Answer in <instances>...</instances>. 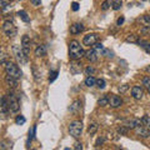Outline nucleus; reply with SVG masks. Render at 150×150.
<instances>
[{"label": "nucleus", "mask_w": 150, "mask_h": 150, "mask_svg": "<svg viewBox=\"0 0 150 150\" xmlns=\"http://www.w3.org/2000/svg\"><path fill=\"white\" fill-rule=\"evenodd\" d=\"M84 55H85V51H84L80 43L76 41V40L70 41V44H69V58L73 59V60H78Z\"/></svg>", "instance_id": "1"}, {"label": "nucleus", "mask_w": 150, "mask_h": 150, "mask_svg": "<svg viewBox=\"0 0 150 150\" xmlns=\"http://www.w3.org/2000/svg\"><path fill=\"white\" fill-rule=\"evenodd\" d=\"M3 67H4V70H5L6 74L11 75V76H14V78H16L18 80H19V79H21L23 73H21L20 68H19L15 63H13V62L9 60V62H6L5 64L3 65Z\"/></svg>", "instance_id": "2"}, {"label": "nucleus", "mask_w": 150, "mask_h": 150, "mask_svg": "<svg viewBox=\"0 0 150 150\" xmlns=\"http://www.w3.org/2000/svg\"><path fill=\"white\" fill-rule=\"evenodd\" d=\"M81 133H83V123H81V121L80 120L71 121L70 125H69V134L71 135L73 138L78 139L81 135Z\"/></svg>", "instance_id": "3"}, {"label": "nucleus", "mask_w": 150, "mask_h": 150, "mask_svg": "<svg viewBox=\"0 0 150 150\" xmlns=\"http://www.w3.org/2000/svg\"><path fill=\"white\" fill-rule=\"evenodd\" d=\"M13 54H14V56H15L18 64H20V65L26 64L28 56L25 55V53H24V50H23L21 46H19V45H13Z\"/></svg>", "instance_id": "4"}, {"label": "nucleus", "mask_w": 150, "mask_h": 150, "mask_svg": "<svg viewBox=\"0 0 150 150\" xmlns=\"http://www.w3.org/2000/svg\"><path fill=\"white\" fill-rule=\"evenodd\" d=\"M3 31L8 38H14L18 34V29L10 20H5L3 23Z\"/></svg>", "instance_id": "5"}, {"label": "nucleus", "mask_w": 150, "mask_h": 150, "mask_svg": "<svg viewBox=\"0 0 150 150\" xmlns=\"http://www.w3.org/2000/svg\"><path fill=\"white\" fill-rule=\"evenodd\" d=\"M8 101H9V108H10L11 112H18L19 109H20V105H19V100L15 96V94L13 91H10L8 94Z\"/></svg>", "instance_id": "6"}, {"label": "nucleus", "mask_w": 150, "mask_h": 150, "mask_svg": "<svg viewBox=\"0 0 150 150\" xmlns=\"http://www.w3.org/2000/svg\"><path fill=\"white\" fill-rule=\"evenodd\" d=\"M96 41H98V35L93 33V34H88V35L84 36L83 44L86 45V46H94L96 44Z\"/></svg>", "instance_id": "7"}, {"label": "nucleus", "mask_w": 150, "mask_h": 150, "mask_svg": "<svg viewBox=\"0 0 150 150\" xmlns=\"http://www.w3.org/2000/svg\"><path fill=\"white\" fill-rule=\"evenodd\" d=\"M30 45H31L30 38L28 35H24L21 38V48H23V50H24V53H25L26 56L29 55V53H30Z\"/></svg>", "instance_id": "8"}, {"label": "nucleus", "mask_w": 150, "mask_h": 150, "mask_svg": "<svg viewBox=\"0 0 150 150\" xmlns=\"http://www.w3.org/2000/svg\"><path fill=\"white\" fill-rule=\"evenodd\" d=\"M0 103H1V115H3V118L5 119L8 111H10V108H9V101H8V96H5V95L1 96V100H0Z\"/></svg>", "instance_id": "9"}, {"label": "nucleus", "mask_w": 150, "mask_h": 150, "mask_svg": "<svg viewBox=\"0 0 150 150\" xmlns=\"http://www.w3.org/2000/svg\"><path fill=\"white\" fill-rule=\"evenodd\" d=\"M143 95H144V91L139 85H135L131 88V96H133L135 100H140L143 98Z\"/></svg>", "instance_id": "10"}, {"label": "nucleus", "mask_w": 150, "mask_h": 150, "mask_svg": "<svg viewBox=\"0 0 150 150\" xmlns=\"http://www.w3.org/2000/svg\"><path fill=\"white\" fill-rule=\"evenodd\" d=\"M83 70V67H81V63H76V60H74V62L70 64V73L76 75L79 74Z\"/></svg>", "instance_id": "11"}, {"label": "nucleus", "mask_w": 150, "mask_h": 150, "mask_svg": "<svg viewBox=\"0 0 150 150\" xmlns=\"http://www.w3.org/2000/svg\"><path fill=\"white\" fill-rule=\"evenodd\" d=\"M84 30V25L81 23H75L70 26V33H71L73 35H76V34H80V33Z\"/></svg>", "instance_id": "12"}, {"label": "nucleus", "mask_w": 150, "mask_h": 150, "mask_svg": "<svg viewBox=\"0 0 150 150\" xmlns=\"http://www.w3.org/2000/svg\"><path fill=\"white\" fill-rule=\"evenodd\" d=\"M126 126H128L129 129H137L138 126H140V125H143V123H142V119H130V120H128L126 121V124H125Z\"/></svg>", "instance_id": "13"}, {"label": "nucleus", "mask_w": 150, "mask_h": 150, "mask_svg": "<svg viewBox=\"0 0 150 150\" xmlns=\"http://www.w3.org/2000/svg\"><path fill=\"white\" fill-rule=\"evenodd\" d=\"M4 80H5V83L8 84L9 86H11V88H16V86H18V79L14 78V76H11V75L6 74L5 78H4Z\"/></svg>", "instance_id": "14"}, {"label": "nucleus", "mask_w": 150, "mask_h": 150, "mask_svg": "<svg viewBox=\"0 0 150 150\" xmlns=\"http://www.w3.org/2000/svg\"><path fill=\"white\" fill-rule=\"evenodd\" d=\"M85 58L89 60L90 63H95L98 60V55H96V50L95 49H91L85 53Z\"/></svg>", "instance_id": "15"}, {"label": "nucleus", "mask_w": 150, "mask_h": 150, "mask_svg": "<svg viewBox=\"0 0 150 150\" xmlns=\"http://www.w3.org/2000/svg\"><path fill=\"white\" fill-rule=\"evenodd\" d=\"M121 104H123V100H121V98L118 96V95H112L110 98V105L112 108H119Z\"/></svg>", "instance_id": "16"}, {"label": "nucleus", "mask_w": 150, "mask_h": 150, "mask_svg": "<svg viewBox=\"0 0 150 150\" xmlns=\"http://www.w3.org/2000/svg\"><path fill=\"white\" fill-rule=\"evenodd\" d=\"M80 109H81V101L79 100V99L75 100V101L73 103V104L70 105V108H69V110L71 111V112H74V114H76V112H78L79 110H80Z\"/></svg>", "instance_id": "17"}, {"label": "nucleus", "mask_w": 150, "mask_h": 150, "mask_svg": "<svg viewBox=\"0 0 150 150\" xmlns=\"http://www.w3.org/2000/svg\"><path fill=\"white\" fill-rule=\"evenodd\" d=\"M137 135H139V137H142V138H149L150 131L148 129L143 128V126H138L137 128Z\"/></svg>", "instance_id": "18"}, {"label": "nucleus", "mask_w": 150, "mask_h": 150, "mask_svg": "<svg viewBox=\"0 0 150 150\" xmlns=\"http://www.w3.org/2000/svg\"><path fill=\"white\" fill-rule=\"evenodd\" d=\"M46 53H48V50H46V46L45 45H39L35 49V55L36 56H45Z\"/></svg>", "instance_id": "19"}, {"label": "nucleus", "mask_w": 150, "mask_h": 150, "mask_svg": "<svg viewBox=\"0 0 150 150\" xmlns=\"http://www.w3.org/2000/svg\"><path fill=\"white\" fill-rule=\"evenodd\" d=\"M85 85L88 88H91L94 85H96V79L93 76V75H89V76L85 79Z\"/></svg>", "instance_id": "20"}, {"label": "nucleus", "mask_w": 150, "mask_h": 150, "mask_svg": "<svg viewBox=\"0 0 150 150\" xmlns=\"http://www.w3.org/2000/svg\"><path fill=\"white\" fill-rule=\"evenodd\" d=\"M35 131H36V126L34 125L33 128L29 130V137H28V140H26V146L29 148L30 146V143H31V140L33 138H34V135H35Z\"/></svg>", "instance_id": "21"}, {"label": "nucleus", "mask_w": 150, "mask_h": 150, "mask_svg": "<svg viewBox=\"0 0 150 150\" xmlns=\"http://www.w3.org/2000/svg\"><path fill=\"white\" fill-rule=\"evenodd\" d=\"M139 40H140L139 36L135 35V34H130L129 36H126V39H125L126 43H133V44H138Z\"/></svg>", "instance_id": "22"}, {"label": "nucleus", "mask_w": 150, "mask_h": 150, "mask_svg": "<svg viewBox=\"0 0 150 150\" xmlns=\"http://www.w3.org/2000/svg\"><path fill=\"white\" fill-rule=\"evenodd\" d=\"M18 15H19V18H20L24 23H29V21H30V18H29V15H28V13H26L25 10L18 11Z\"/></svg>", "instance_id": "23"}, {"label": "nucleus", "mask_w": 150, "mask_h": 150, "mask_svg": "<svg viewBox=\"0 0 150 150\" xmlns=\"http://www.w3.org/2000/svg\"><path fill=\"white\" fill-rule=\"evenodd\" d=\"M98 104H99L100 106H106V105H109V104H110V98L108 96V95L100 98V99L98 100Z\"/></svg>", "instance_id": "24"}, {"label": "nucleus", "mask_w": 150, "mask_h": 150, "mask_svg": "<svg viewBox=\"0 0 150 150\" xmlns=\"http://www.w3.org/2000/svg\"><path fill=\"white\" fill-rule=\"evenodd\" d=\"M142 48L146 51V53L150 54V43H148V41H144V40H139V43H138Z\"/></svg>", "instance_id": "25"}, {"label": "nucleus", "mask_w": 150, "mask_h": 150, "mask_svg": "<svg viewBox=\"0 0 150 150\" xmlns=\"http://www.w3.org/2000/svg\"><path fill=\"white\" fill-rule=\"evenodd\" d=\"M123 5V3H121V0H112L111 1V8L114 9V10H119Z\"/></svg>", "instance_id": "26"}, {"label": "nucleus", "mask_w": 150, "mask_h": 150, "mask_svg": "<svg viewBox=\"0 0 150 150\" xmlns=\"http://www.w3.org/2000/svg\"><path fill=\"white\" fill-rule=\"evenodd\" d=\"M33 73H34V79H35V81H40L41 80V75H40V73L38 71V68L35 67V65H33Z\"/></svg>", "instance_id": "27"}, {"label": "nucleus", "mask_w": 150, "mask_h": 150, "mask_svg": "<svg viewBox=\"0 0 150 150\" xmlns=\"http://www.w3.org/2000/svg\"><path fill=\"white\" fill-rule=\"evenodd\" d=\"M96 130H98V124H96V123H93V124L89 125L88 133L90 134V135H93V134H95V133H96Z\"/></svg>", "instance_id": "28"}, {"label": "nucleus", "mask_w": 150, "mask_h": 150, "mask_svg": "<svg viewBox=\"0 0 150 150\" xmlns=\"http://www.w3.org/2000/svg\"><path fill=\"white\" fill-rule=\"evenodd\" d=\"M96 86L99 89H105L106 81L104 80V79H96Z\"/></svg>", "instance_id": "29"}, {"label": "nucleus", "mask_w": 150, "mask_h": 150, "mask_svg": "<svg viewBox=\"0 0 150 150\" xmlns=\"http://www.w3.org/2000/svg\"><path fill=\"white\" fill-rule=\"evenodd\" d=\"M58 75H59V71L58 70H54V71H50V75H49V81L50 83H53L56 78H58Z\"/></svg>", "instance_id": "30"}, {"label": "nucleus", "mask_w": 150, "mask_h": 150, "mask_svg": "<svg viewBox=\"0 0 150 150\" xmlns=\"http://www.w3.org/2000/svg\"><path fill=\"white\" fill-rule=\"evenodd\" d=\"M0 5H1L3 10H6L10 6V0H0Z\"/></svg>", "instance_id": "31"}, {"label": "nucleus", "mask_w": 150, "mask_h": 150, "mask_svg": "<svg viewBox=\"0 0 150 150\" xmlns=\"http://www.w3.org/2000/svg\"><path fill=\"white\" fill-rule=\"evenodd\" d=\"M103 55L106 56V58H109V59L114 58V53H112L111 50H109V49H104V50H103Z\"/></svg>", "instance_id": "32"}, {"label": "nucleus", "mask_w": 150, "mask_h": 150, "mask_svg": "<svg viewBox=\"0 0 150 150\" xmlns=\"http://www.w3.org/2000/svg\"><path fill=\"white\" fill-rule=\"evenodd\" d=\"M25 121H26V119H25L23 115H18L16 119H15V123H16L18 125H23V124L25 123Z\"/></svg>", "instance_id": "33"}, {"label": "nucleus", "mask_w": 150, "mask_h": 150, "mask_svg": "<svg viewBox=\"0 0 150 150\" xmlns=\"http://www.w3.org/2000/svg\"><path fill=\"white\" fill-rule=\"evenodd\" d=\"M128 130H129V128L128 126H120V128L118 129V134H120V135H126L128 134Z\"/></svg>", "instance_id": "34"}, {"label": "nucleus", "mask_w": 150, "mask_h": 150, "mask_svg": "<svg viewBox=\"0 0 150 150\" xmlns=\"http://www.w3.org/2000/svg\"><path fill=\"white\" fill-rule=\"evenodd\" d=\"M110 6H111V1H109V0H105V1L101 4V9H103V10H108Z\"/></svg>", "instance_id": "35"}, {"label": "nucleus", "mask_w": 150, "mask_h": 150, "mask_svg": "<svg viewBox=\"0 0 150 150\" xmlns=\"http://www.w3.org/2000/svg\"><path fill=\"white\" fill-rule=\"evenodd\" d=\"M142 21L144 23L145 25L150 26V14H149V15H144V16L142 18Z\"/></svg>", "instance_id": "36"}, {"label": "nucleus", "mask_w": 150, "mask_h": 150, "mask_svg": "<svg viewBox=\"0 0 150 150\" xmlns=\"http://www.w3.org/2000/svg\"><path fill=\"white\" fill-rule=\"evenodd\" d=\"M104 142H105V137H99V138L96 139L95 145H96V146H100V145L104 144Z\"/></svg>", "instance_id": "37"}, {"label": "nucleus", "mask_w": 150, "mask_h": 150, "mask_svg": "<svg viewBox=\"0 0 150 150\" xmlns=\"http://www.w3.org/2000/svg\"><path fill=\"white\" fill-rule=\"evenodd\" d=\"M143 85H144L145 88H148V86L150 85V76H145V78L143 79Z\"/></svg>", "instance_id": "38"}, {"label": "nucleus", "mask_w": 150, "mask_h": 150, "mask_svg": "<svg viewBox=\"0 0 150 150\" xmlns=\"http://www.w3.org/2000/svg\"><path fill=\"white\" fill-rule=\"evenodd\" d=\"M85 73H86V75H91V74L95 73V68H93V67H88V68L85 69Z\"/></svg>", "instance_id": "39"}, {"label": "nucleus", "mask_w": 150, "mask_h": 150, "mask_svg": "<svg viewBox=\"0 0 150 150\" xmlns=\"http://www.w3.org/2000/svg\"><path fill=\"white\" fill-rule=\"evenodd\" d=\"M140 33L142 34H150V26H144V28H142V30H140Z\"/></svg>", "instance_id": "40"}, {"label": "nucleus", "mask_w": 150, "mask_h": 150, "mask_svg": "<svg viewBox=\"0 0 150 150\" xmlns=\"http://www.w3.org/2000/svg\"><path fill=\"white\" fill-rule=\"evenodd\" d=\"M142 123H143L144 125H146V126L150 124V120H149V118H148L146 115H145V116H143V118H142Z\"/></svg>", "instance_id": "41"}, {"label": "nucleus", "mask_w": 150, "mask_h": 150, "mask_svg": "<svg viewBox=\"0 0 150 150\" xmlns=\"http://www.w3.org/2000/svg\"><path fill=\"white\" fill-rule=\"evenodd\" d=\"M94 48H95V50H104V46H103V44H100V43H96L95 45H94Z\"/></svg>", "instance_id": "42"}, {"label": "nucleus", "mask_w": 150, "mask_h": 150, "mask_svg": "<svg viewBox=\"0 0 150 150\" xmlns=\"http://www.w3.org/2000/svg\"><path fill=\"white\" fill-rule=\"evenodd\" d=\"M74 149L75 150H81L83 149V144L81 143H75L74 144Z\"/></svg>", "instance_id": "43"}, {"label": "nucleus", "mask_w": 150, "mask_h": 150, "mask_svg": "<svg viewBox=\"0 0 150 150\" xmlns=\"http://www.w3.org/2000/svg\"><path fill=\"white\" fill-rule=\"evenodd\" d=\"M71 9H73L74 11H78V10H79V4L74 1V3L71 4Z\"/></svg>", "instance_id": "44"}, {"label": "nucleus", "mask_w": 150, "mask_h": 150, "mask_svg": "<svg viewBox=\"0 0 150 150\" xmlns=\"http://www.w3.org/2000/svg\"><path fill=\"white\" fill-rule=\"evenodd\" d=\"M31 4L34 6H39L40 4H41V0H31Z\"/></svg>", "instance_id": "45"}, {"label": "nucleus", "mask_w": 150, "mask_h": 150, "mask_svg": "<svg viewBox=\"0 0 150 150\" xmlns=\"http://www.w3.org/2000/svg\"><path fill=\"white\" fill-rule=\"evenodd\" d=\"M124 20H125V19H124V16H120L119 19H118V21H116V25H121V24H123V23H124Z\"/></svg>", "instance_id": "46"}, {"label": "nucleus", "mask_w": 150, "mask_h": 150, "mask_svg": "<svg viewBox=\"0 0 150 150\" xmlns=\"http://www.w3.org/2000/svg\"><path fill=\"white\" fill-rule=\"evenodd\" d=\"M6 63V60H5V54H1V65H4V64H5Z\"/></svg>", "instance_id": "47"}, {"label": "nucleus", "mask_w": 150, "mask_h": 150, "mask_svg": "<svg viewBox=\"0 0 150 150\" xmlns=\"http://www.w3.org/2000/svg\"><path fill=\"white\" fill-rule=\"evenodd\" d=\"M126 89H128V85H124L123 88H119V91H120V93H124Z\"/></svg>", "instance_id": "48"}, {"label": "nucleus", "mask_w": 150, "mask_h": 150, "mask_svg": "<svg viewBox=\"0 0 150 150\" xmlns=\"http://www.w3.org/2000/svg\"><path fill=\"white\" fill-rule=\"evenodd\" d=\"M145 70H146V71H149V73H150V65H149V67H146V68H145Z\"/></svg>", "instance_id": "49"}, {"label": "nucleus", "mask_w": 150, "mask_h": 150, "mask_svg": "<svg viewBox=\"0 0 150 150\" xmlns=\"http://www.w3.org/2000/svg\"><path fill=\"white\" fill-rule=\"evenodd\" d=\"M146 89H148V91H149V93H150V85H149V86H148V88H146Z\"/></svg>", "instance_id": "50"}]
</instances>
